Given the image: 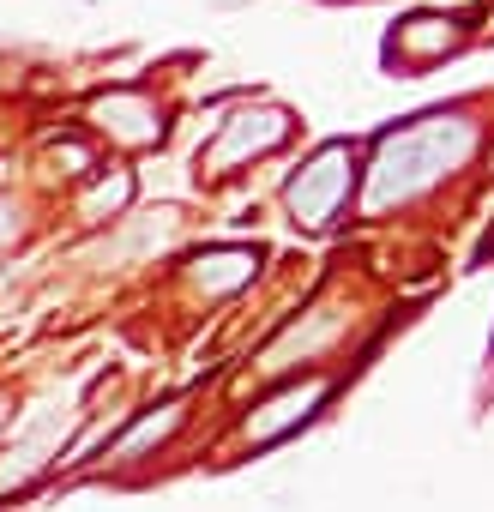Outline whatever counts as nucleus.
Returning <instances> with one entry per match:
<instances>
[{"instance_id": "nucleus-11", "label": "nucleus", "mask_w": 494, "mask_h": 512, "mask_svg": "<svg viewBox=\"0 0 494 512\" xmlns=\"http://www.w3.org/2000/svg\"><path fill=\"white\" fill-rule=\"evenodd\" d=\"M19 229H25V223H19V205H13V199H0V247L19 241Z\"/></svg>"}, {"instance_id": "nucleus-8", "label": "nucleus", "mask_w": 494, "mask_h": 512, "mask_svg": "<svg viewBox=\"0 0 494 512\" xmlns=\"http://www.w3.org/2000/svg\"><path fill=\"white\" fill-rule=\"evenodd\" d=\"M332 332H338V308H320V314H308V326L296 320V326L266 350V362H260V368H290L296 356H302V362H314V356L332 344Z\"/></svg>"}, {"instance_id": "nucleus-3", "label": "nucleus", "mask_w": 494, "mask_h": 512, "mask_svg": "<svg viewBox=\"0 0 494 512\" xmlns=\"http://www.w3.org/2000/svg\"><path fill=\"white\" fill-rule=\"evenodd\" d=\"M296 133V121L284 115V109H260V115H235V121H223V133H217V145L211 151H199V169L211 163V169H229V163H241V157H260V151H278L284 139Z\"/></svg>"}, {"instance_id": "nucleus-9", "label": "nucleus", "mask_w": 494, "mask_h": 512, "mask_svg": "<svg viewBox=\"0 0 494 512\" xmlns=\"http://www.w3.org/2000/svg\"><path fill=\"white\" fill-rule=\"evenodd\" d=\"M181 416H187L181 404H163V410H145V416H139V422H133V428L121 434V446H115V458H121V464H133V458H145L151 446H163V440H169V434L181 428Z\"/></svg>"}, {"instance_id": "nucleus-5", "label": "nucleus", "mask_w": 494, "mask_h": 512, "mask_svg": "<svg viewBox=\"0 0 494 512\" xmlns=\"http://www.w3.org/2000/svg\"><path fill=\"white\" fill-rule=\"evenodd\" d=\"M254 272H260V253L254 247H211V253H199V260H193V284L205 296H229V290H241Z\"/></svg>"}, {"instance_id": "nucleus-10", "label": "nucleus", "mask_w": 494, "mask_h": 512, "mask_svg": "<svg viewBox=\"0 0 494 512\" xmlns=\"http://www.w3.org/2000/svg\"><path fill=\"white\" fill-rule=\"evenodd\" d=\"M133 199V175L127 169H115L109 181H97L91 193H85V205H79V217H91V223H103V217H115L121 205Z\"/></svg>"}, {"instance_id": "nucleus-2", "label": "nucleus", "mask_w": 494, "mask_h": 512, "mask_svg": "<svg viewBox=\"0 0 494 512\" xmlns=\"http://www.w3.org/2000/svg\"><path fill=\"white\" fill-rule=\"evenodd\" d=\"M350 187H356V157H350V145H326V151L290 181V217H296L302 229H326V223L344 211Z\"/></svg>"}, {"instance_id": "nucleus-1", "label": "nucleus", "mask_w": 494, "mask_h": 512, "mask_svg": "<svg viewBox=\"0 0 494 512\" xmlns=\"http://www.w3.org/2000/svg\"><path fill=\"white\" fill-rule=\"evenodd\" d=\"M476 151V127L464 115H422L404 133H386L368 169V205H392V199H416L428 181L464 169Z\"/></svg>"}, {"instance_id": "nucleus-7", "label": "nucleus", "mask_w": 494, "mask_h": 512, "mask_svg": "<svg viewBox=\"0 0 494 512\" xmlns=\"http://www.w3.org/2000/svg\"><path fill=\"white\" fill-rule=\"evenodd\" d=\"M458 19H440V13H416L410 25H398V55L410 61V67H428V61H440L446 49H458Z\"/></svg>"}, {"instance_id": "nucleus-6", "label": "nucleus", "mask_w": 494, "mask_h": 512, "mask_svg": "<svg viewBox=\"0 0 494 512\" xmlns=\"http://www.w3.org/2000/svg\"><path fill=\"white\" fill-rule=\"evenodd\" d=\"M97 121H103L109 133L133 139V145L163 139V115H157L151 97H139V91H115V97H103V103H97Z\"/></svg>"}, {"instance_id": "nucleus-4", "label": "nucleus", "mask_w": 494, "mask_h": 512, "mask_svg": "<svg viewBox=\"0 0 494 512\" xmlns=\"http://www.w3.org/2000/svg\"><path fill=\"white\" fill-rule=\"evenodd\" d=\"M326 398H332V380H326V374H314V380H302V386H290V392L266 398L254 416H247V446H272V440H284V434H290V428H302Z\"/></svg>"}, {"instance_id": "nucleus-12", "label": "nucleus", "mask_w": 494, "mask_h": 512, "mask_svg": "<svg viewBox=\"0 0 494 512\" xmlns=\"http://www.w3.org/2000/svg\"><path fill=\"white\" fill-rule=\"evenodd\" d=\"M0 422H7V398H0Z\"/></svg>"}]
</instances>
